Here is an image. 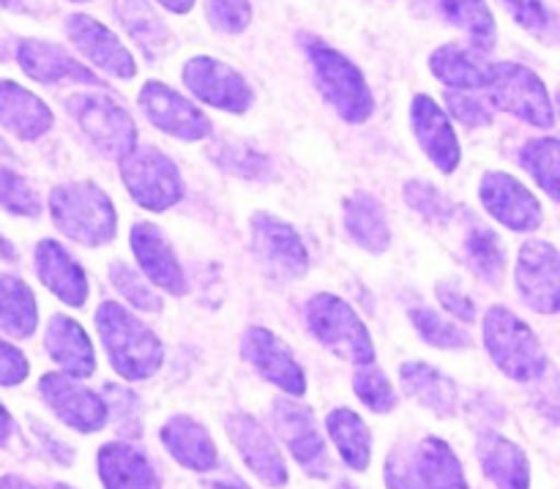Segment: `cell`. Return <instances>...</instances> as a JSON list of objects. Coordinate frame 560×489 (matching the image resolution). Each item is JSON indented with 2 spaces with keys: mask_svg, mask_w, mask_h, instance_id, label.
Instances as JSON below:
<instances>
[{
  "mask_svg": "<svg viewBox=\"0 0 560 489\" xmlns=\"http://www.w3.org/2000/svg\"><path fill=\"white\" fill-rule=\"evenodd\" d=\"M96 328L107 348L109 364L120 377L148 381L162 370L164 348L159 337L120 304L104 301L96 310Z\"/></svg>",
  "mask_w": 560,
  "mask_h": 489,
  "instance_id": "6da1fadb",
  "label": "cell"
},
{
  "mask_svg": "<svg viewBox=\"0 0 560 489\" xmlns=\"http://www.w3.org/2000/svg\"><path fill=\"white\" fill-rule=\"evenodd\" d=\"M388 489H468L463 465L441 438L419 443H399L386 459Z\"/></svg>",
  "mask_w": 560,
  "mask_h": 489,
  "instance_id": "7a4b0ae2",
  "label": "cell"
},
{
  "mask_svg": "<svg viewBox=\"0 0 560 489\" xmlns=\"http://www.w3.org/2000/svg\"><path fill=\"white\" fill-rule=\"evenodd\" d=\"M49 213L60 233L85 246L109 244L118 230V213L109 197L96 184H85V181L52 189Z\"/></svg>",
  "mask_w": 560,
  "mask_h": 489,
  "instance_id": "3957f363",
  "label": "cell"
},
{
  "mask_svg": "<svg viewBox=\"0 0 560 489\" xmlns=\"http://www.w3.org/2000/svg\"><path fill=\"white\" fill-rule=\"evenodd\" d=\"M306 58L315 74V85L320 88L323 98L337 109L339 118L348 124H364L372 118L375 98L359 66L317 38H306Z\"/></svg>",
  "mask_w": 560,
  "mask_h": 489,
  "instance_id": "277c9868",
  "label": "cell"
},
{
  "mask_svg": "<svg viewBox=\"0 0 560 489\" xmlns=\"http://www.w3.org/2000/svg\"><path fill=\"white\" fill-rule=\"evenodd\" d=\"M485 345L492 361L512 381H539L547 370V356L528 323L520 321L506 306H492L485 317Z\"/></svg>",
  "mask_w": 560,
  "mask_h": 489,
  "instance_id": "5b68a950",
  "label": "cell"
},
{
  "mask_svg": "<svg viewBox=\"0 0 560 489\" xmlns=\"http://www.w3.org/2000/svg\"><path fill=\"white\" fill-rule=\"evenodd\" d=\"M306 323L317 342L326 345L339 359H348L359 366L375 361V345H372L364 321L339 295H312L306 304Z\"/></svg>",
  "mask_w": 560,
  "mask_h": 489,
  "instance_id": "8992f818",
  "label": "cell"
},
{
  "mask_svg": "<svg viewBox=\"0 0 560 489\" xmlns=\"http://www.w3.org/2000/svg\"><path fill=\"white\" fill-rule=\"evenodd\" d=\"M66 109L104 156L124 159L137 145L135 120L109 93H74Z\"/></svg>",
  "mask_w": 560,
  "mask_h": 489,
  "instance_id": "52a82bcc",
  "label": "cell"
},
{
  "mask_svg": "<svg viewBox=\"0 0 560 489\" xmlns=\"http://www.w3.org/2000/svg\"><path fill=\"white\" fill-rule=\"evenodd\" d=\"M487 91L498 109L517 115L525 124L539 126V129H552L556 124V109H552L547 85L528 66L509 63V60L490 66Z\"/></svg>",
  "mask_w": 560,
  "mask_h": 489,
  "instance_id": "ba28073f",
  "label": "cell"
},
{
  "mask_svg": "<svg viewBox=\"0 0 560 489\" xmlns=\"http://www.w3.org/2000/svg\"><path fill=\"white\" fill-rule=\"evenodd\" d=\"M120 178L137 206L148 211H167L184 197V181L178 167L162 151L135 145L120 159Z\"/></svg>",
  "mask_w": 560,
  "mask_h": 489,
  "instance_id": "9c48e42d",
  "label": "cell"
},
{
  "mask_svg": "<svg viewBox=\"0 0 560 489\" xmlns=\"http://www.w3.org/2000/svg\"><path fill=\"white\" fill-rule=\"evenodd\" d=\"M184 85L189 88L191 96L211 104V107L224 109V113L244 115L255 102V91L233 66L217 58H206V55L186 60Z\"/></svg>",
  "mask_w": 560,
  "mask_h": 489,
  "instance_id": "30bf717a",
  "label": "cell"
},
{
  "mask_svg": "<svg viewBox=\"0 0 560 489\" xmlns=\"http://www.w3.org/2000/svg\"><path fill=\"white\" fill-rule=\"evenodd\" d=\"M140 107L156 129L175 140L195 142L211 135V120L206 113L164 82H145L140 88Z\"/></svg>",
  "mask_w": 560,
  "mask_h": 489,
  "instance_id": "8fae6325",
  "label": "cell"
},
{
  "mask_svg": "<svg viewBox=\"0 0 560 489\" xmlns=\"http://www.w3.org/2000/svg\"><path fill=\"white\" fill-rule=\"evenodd\" d=\"M517 290L525 304L545 315H556L560 306V257L547 241H528L517 257Z\"/></svg>",
  "mask_w": 560,
  "mask_h": 489,
  "instance_id": "7c38bea8",
  "label": "cell"
},
{
  "mask_svg": "<svg viewBox=\"0 0 560 489\" xmlns=\"http://www.w3.org/2000/svg\"><path fill=\"white\" fill-rule=\"evenodd\" d=\"M252 244L262 266L279 279H295L310 266L304 241L293 228L273 213H257L252 219Z\"/></svg>",
  "mask_w": 560,
  "mask_h": 489,
  "instance_id": "4fadbf2b",
  "label": "cell"
},
{
  "mask_svg": "<svg viewBox=\"0 0 560 489\" xmlns=\"http://www.w3.org/2000/svg\"><path fill=\"white\" fill-rule=\"evenodd\" d=\"M66 36L104 74L120 77V80H131L137 74V63L129 49L124 47V42L93 16H66Z\"/></svg>",
  "mask_w": 560,
  "mask_h": 489,
  "instance_id": "5bb4252c",
  "label": "cell"
},
{
  "mask_svg": "<svg viewBox=\"0 0 560 489\" xmlns=\"http://www.w3.org/2000/svg\"><path fill=\"white\" fill-rule=\"evenodd\" d=\"M44 403L63 424L77 432H98L107 424V405L91 388L66 375H44L38 383Z\"/></svg>",
  "mask_w": 560,
  "mask_h": 489,
  "instance_id": "9a60e30c",
  "label": "cell"
},
{
  "mask_svg": "<svg viewBox=\"0 0 560 489\" xmlns=\"http://www.w3.org/2000/svg\"><path fill=\"white\" fill-rule=\"evenodd\" d=\"M241 348H244L246 361H249L268 383H273V386H279L282 392H288L290 397H304V370H301L299 361L293 359V350H290L277 334H271L268 328H249V331L244 334Z\"/></svg>",
  "mask_w": 560,
  "mask_h": 489,
  "instance_id": "2e32d148",
  "label": "cell"
},
{
  "mask_svg": "<svg viewBox=\"0 0 560 489\" xmlns=\"http://www.w3.org/2000/svg\"><path fill=\"white\" fill-rule=\"evenodd\" d=\"M273 419H277L279 438H282V443H288L290 454L299 459L301 468L312 476H326V443H323L320 432H317L312 410L306 405L295 403V399H277Z\"/></svg>",
  "mask_w": 560,
  "mask_h": 489,
  "instance_id": "e0dca14e",
  "label": "cell"
},
{
  "mask_svg": "<svg viewBox=\"0 0 560 489\" xmlns=\"http://www.w3.org/2000/svg\"><path fill=\"white\" fill-rule=\"evenodd\" d=\"M228 435L233 438L235 449L244 457L246 468L268 487L288 485V465H284L282 452L273 443V438L262 430L260 421H255L246 414H235L224 421Z\"/></svg>",
  "mask_w": 560,
  "mask_h": 489,
  "instance_id": "ac0fdd59",
  "label": "cell"
},
{
  "mask_svg": "<svg viewBox=\"0 0 560 489\" xmlns=\"http://www.w3.org/2000/svg\"><path fill=\"white\" fill-rule=\"evenodd\" d=\"M479 197L487 211L509 230L528 233L541 224L539 200L509 173H487L479 186Z\"/></svg>",
  "mask_w": 560,
  "mask_h": 489,
  "instance_id": "d6986e66",
  "label": "cell"
},
{
  "mask_svg": "<svg viewBox=\"0 0 560 489\" xmlns=\"http://www.w3.org/2000/svg\"><path fill=\"white\" fill-rule=\"evenodd\" d=\"M410 126H413L416 140L424 148L427 156L432 159V164L441 173H454L459 164V142L452 129V118L438 107L435 98H430L427 93H419L413 98V104H410Z\"/></svg>",
  "mask_w": 560,
  "mask_h": 489,
  "instance_id": "ffe728a7",
  "label": "cell"
},
{
  "mask_svg": "<svg viewBox=\"0 0 560 489\" xmlns=\"http://www.w3.org/2000/svg\"><path fill=\"white\" fill-rule=\"evenodd\" d=\"M16 60H20L22 71L42 85H63V82L98 85L102 82L66 49H60L58 44L42 42V38H22L16 44Z\"/></svg>",
  "mask_w": 560,
  "mask_h": 489,
  "instance_id": "44dd1931",
  "label": "cell"
},
{
  "mask_svg": "<svg viewBox=\"0 0 560 489\" xmlns=\"http://www.w3.org/2000/svg\"><path fill=\"white\" fill-rule=\"evenodd\" d=\"M131 249H135L137 263H140L142 273L159 284L162 290L173 295H184L186 279L178 266V257L170 249L167 238L156 224L140 222L131 228Z\"/></svg>",
  "mask_w": 560,
  "mask_h": 489,
  "instance_id": "7402d4cb",
  "label": "cell"
},
{
  "mask_svg": "<svg viewBox=\"0 0 560 489\" xmlns=\"http://www.w3.org/2000/svg\"><path fill=\"white\" fill-rule=\"evenodd\" d=\"M36 273L49 293L58 295L63 304L82 306L88 301V277L80 263L58 244V241H42L36 246Z\"/></svg>",
  "mask_w": 560,
  "mask_h": 489,
  "instance_id": "603a6c76",
  "label": "cell"
},
{
  "mask_svg": "<svg viewBox=\"0 0 560 489\" xmlns=\"http://www.w3.org/2000/svg\"><path fill=\"white\" fill-rule=\"evenodd\" d=\"M52 109L11 80H0V126L20 140H38L52 129Z\"/></svg>",
  "mask_w": 560,
  "mask_h": 489,
  "instance_id": "cb8c5ba5",
  "label": "cell"
},
{
  "mask_svg": "<svg viewBox=\"0 0 560 489\" xmlns=\"http://www.w3.org/2000/svg\"><path fill=\"white\" fill-rule=\"evenodd\" d=\"M98 476L107 489H162L145 452L131 443H107L98 452Z\"/></svg>",
  "mask_w": 560,
  "mask_h": 489,
  "instance_id": "d4e9b609",
  "label": "cell"
},
{
  "mask_svg": "<svg viewBox=\"0 0 560 489\" xmlns=\"http://www.w3.org/2000/svg\"><path fill=\"white\" fill-rule=\"evenodd\" d=\"M476 454H479L481 470H485L487 479H490L498 489L530 487L528 457H525L523 449H520L517 443L509 441V438L498 435V432H481Z\"/></svg>",
  "mask_w": 560,
  "mask_h": 489,
  "instance_id": "484cf974",
  "label": "cell"
},
{
  "mask_svg": "<svg viewBox=\"0 0 560 489\" xmlns=\"http://www.w3.org/2000/svg\"><path fill=\"white\" fill-rule=\"evenodd\" d=\"M430 69L443 85L459 88V91H479L490 82V63L487 53L479 47H463V44H443L430 55Z\"/></svg>",
  "mask_w": 560,
  "mask_h": 489,
  "instance_id": "4316f807",
  "label": "cell"
},
{
  "mask_svg": "<svg viewBox=\"0 0 560 489\" xmlns=\"http://www.w3.org/2000/svg\"><path fill=\"white\" fill-rule=\"evenodd\" d=\"M44 345H47L49 359L63 366L71 377H91L96 370V353H93L91 339L71 317L55 315L47 326Z\"/></svg>",
  "mask_w": 560,
  "mask_h": 489,
  "instance_id": "83f0119b",
  "label": "cell"
},
{
  "mask_svg": "<svg viewBox=\"0 0 560 489\" xmlns=\"http://www.w3.org/2000/svg\"><path fill=\"white\" fill-rule=\"evenodd\" d=\"M162 443L173 454L175 463H180L184 468L197 470V474H206V470L217 468V446H213L206 427L197 424L195 419H186V416L170 419L162 427Z\"/></svg>",
  "mask_w": 560,
  "mask_h": 489,
  "instance_id": "f1b7e54d",
  "label": "cell"
},
{
  "mask_svg": "<svg viewBox=\"0 0 560 489\" xmlns=\"http://www.w3.org/2000/svg\"><path fill=\"white\" fill-rule=\"evenodd\" d=\"M109 5H113L115 20L126 27V33L135 38V44L145 53L148 60H156L164 53H170L173 36L148 0H109Z\"/></svg>",
  "mask_w": 560,
  "mask_h": 489,
  "instance_id": "f546056e",
  "label": "cell"
},
{
  "mask_svg": "<svg viewBox=\"0 0 560 489\" xmlns=\"http://www.w3.org/2000/svg\"><path fill=\"white\" fill-rule=\"evenodd\" d=\"M402 375L405 392L413 399H419L424 408L435 410L441 416H452L457 408V386L448 375H443L435 366L424 364V361H408L399 366Z\"/></svg>",
  "mask_w": 560,
  "mask_h": 489,
  "instance_id": "4dcf8cb0",
  "label": "cell"
},
{
  "mask_svg": "<svg viewBox=\"0 0 560 489\" xmlns=\"http://www.w3.org/2000/svg\"><path fill=\"white\" fill-rule=\"evenodd\" d=\"M345 228L366 252H386L392 244V230H388L383 206L366 191H359L345 202Z\"/></svg>",
  "mask_w": 560,
  "mask_h": 489,
  "instance_id": "1f68e13d",
  "label": "cell"
},
{
  "mask_svg": "<svg viewBox=\"0 0 560 489\" xmlns=\"http://www.w3.org/2000/svg\"><path fill=\"white\" fill-rule=\"evenodd\" d=\"M38 306L31 288L22 279L0 273V331L27 339L36 331Z\"/></svg>",
  "mask_w": 560,
  "mask_h": 489,
  "instance_id": "d6a6232c",
  "label": "cell"
},
{
  "mask_svg": "<svg viewBox=\"0 0 560 489\" xmlns=\"http://www.w3.org/2000/svg\"><path fill=\"white\" fill-rule=\"evenodd\" d=\"M328 435L331 441L337 443L339 454H342L345 463L350 465L353 470H366L370 468V457H372V435L366 430L364 421L348 408L331 410L326 419Z\"/></svg>",
  "mask_w": 560,
  "mask_h": 489,
  "instance_id": "836d02e7",
  "label": "cell"
},
{
  "mask_svg": "<svg viewBox=\"0 0 560 489\" xmlns=\"http://www.w3.org/2000/svg\"><path fill=\"white\" fill-rule=\"evenodd\" d=\"M463 252L468 266L474 268L485 282L490 284L501 282L503 268H506V252H503V244L495 235V230H490L485 222L474 219L468 233H465Z\"/></svg>",
  "mask_w": 560,
  "mask_h": 489,
  "instance_id": "e575fe53",
  "label": "cell"
},
{
  "mask_svg": "<svg viewBox=\"0 0 560 489\" xmlns=\"http://www.w3.org/2000/svg\"><path fill=\"white\" fill-rule=\"evenodd\" d=\"M441 11L448 22L463 27L479 49H490L495 44V16L487 0H441Z\"/></svg>",
  "mask_w": 560,
  "mask_h": 489,
  "instance_id": "d590c367",
  "label": "cell"
},
{
  "mask_svg": "<svg viewBox=\"0 0 560 489\" xmlns=\"http://www.w3.org/2000/svg\"><path fill=\"white\" fill-rule=\"evenodd\" d=\"M558 156L560 145L556 137H536V140L525 142L520 151V162L523 167L534 175L536 184L550 195V200L560 197V175H558Z\"/></svg>",
  "mask_w": 560,
  "mask_h": 489,
  "instance_id": "8d00e7d4",
  "label": "cell"
},
{
  "mask_svg": "<svg viewBox=\"0 0 560 489\" xmlns=\"http://www.w3.org/2000/svg\"><path fill=\"white\" fill-rule=\"evenodd\" d=\"M410 321H413L416 331L421 334V339L435 348L443 350H457V348H468L470 337L463 331V328L454 326L452 321H446L443 315L432 310H413L410 312Z\"/></svg>",
  "mask_w": 560,
  "mask_h": 489,
  "instance_id": "74e56055",
  "label": "cell"
},
{
  "mask_svg": "<svg viewBox=\"0 0 560 489\" xmlns=\"http://www.w3.org/2000/svg\"><path fill=\"white\" fill-rule=\"evenodd\" d=\"M353 388L359 394L361 403L366 405L375 414H388V410L397 408V394H394V386L388 383V377L383 375L375 366L364 364L353 377Z\"/></svg>",
  "mask_w": 560,
  "mask_h": 489,
  "instance_id": "f35d334b",
  "label": "cell"
},
{
  "mask_svg": "<svg viewBox=\"0 0 560 489\" xmlns=\"http://www.w3.org/2000/svg\"><path fill=\"white\" fill-rule=\"evenodd\" d=\"M109 282H113L115 290L140 312H162V299H159V295L148 288L145 279H142L135 268L126 266V263H113V266H109Z\"/></svg>",
  "mask_w": 560,
  "mask_h": 489,
  "instance_id": "ab89813d",
  "label": "cell"
},
{
  "mask_svg": "<svg viewBox=\"0 0 560 489\" xmlns=\"http://www.w3.org/2000/svg\"><path fill=\"white\" fill-rule=\"evenodd\" d=\"M0 206L5 208L14 217H38L42 206H38V197L31 186L25 184L22 175H16L14 170L0 167Z\"/></svg>",
  "mask_w": 560,
  "mask_h": 489,
  "instance_id": "60d3db41",
  "label": "cell"
},
{
  "mask_svg": "<svg viewBox=\"0 0 560 489\" xmlns=\"http://www.w3.org/2000/svg\"><path fill=\"white\" fill-rule=\"evenodd\" d=\"M206 16L219 33H244L252 22L249 0H206Z\"/></svg>",
  "mask_w": 560,
  "mask_h": 489,
  "instance_id": "b9f144b4",
  "label": "cell"
},
{
  "mask_svg": "<svg viewBox=\"0 0 560 489\" xmlns=\"http://www.w3.org/2000/svg\"><path fill=\"white\" fill-rule=\"evenodd\" d=\"M405 197H408L410 208L419 211L424 219H430V222H446L452 217V202L435 186L424 184V181H410L405 186Z\"/></svg>",
  "mask_w": 560,
  "mask_h": 489,
  "instance_id": "7bdbcfd3",
  "label": "cell"
},
{
  "mask_svg": "<svg viewBox=\"0 0 560 489\" xmlns=\"http://www.w3.org/2000/svg\"><path fill=\"white\" fill-rule=\"evenodd\" d=\"M104 394H107L104 405H107V410L113 408L118 430L129 438L140 435V399H137V394H131L124 386H107Z\"/></svg>",
  "mask_w": 560,
  "mask_h": 489,
  "instance_id": "ee69618b",
  "label": "cell"
},
{
  "mask_svg": "<svg viewBox=\"0 0 560 489\" xmlns=\"http://www.w3.org/2000/svg\"><path fill=\"white\" fill-rule=\"evenodd\" d=\"M503 5L512 14V20L534 36H547L556 25L545 0H503Z\"/></svg>",
  "mask_w": 560,
  "mask_h": 489,
  "instance_id": "f6af8a7d",
  "label": "cell"
},
{
  "mask_svg": "<svg viewBox=\"0 0 560 489\" xmlns=\"http://www.w3.org/2000/svg\"><path fill=\"white\" fill-rule=\"evenodd\" d=\"M438 301H441L454 317H459V321L470 323L476 317V304L465 295V290L459 288V282H454V279L438 282Z\"/></svg>",
  "mask_w": 560,
  "mask_h": 489,
  "instance_id": "bcb514c9",
  "label": "cell"
},
{
  "mask_svg": "<svg viewBox=\"0 0 560 489\" xmlns=\"http://www.w3.org/2000/svg\"><path fill=\"white\" fill-rule=\"evenodd\" d=\"M448 109H452L454 118L459 124H465L468 129H476V126H487L490 124V113L476 102L474 96H463V93H446Z\"/></svg>",
  "mask_w": 560,
  "mask_h": 489,
  "instance_id": "7dc6e473",
  "label": "cell"
},
{
  "mask_svg": "<svg viewBox=\"0 0 560 489\" xmlns=\"http://www.w3.org/2000/svg\"><path fill=\"white\" fill-rule=\"evenodd\" d=\"M27 377V359L14 345L0 339V386H20Z\"/></svg>",
  "mask_w": 560,
  "mask_h": 489,
  "instance_id": "c3c4849f",
  "label": "cell"
},
{
  "mask_svg": "<svg viewBox=\"0 0 560 489\" xmlns=\"http://www.w3.org/2000/svg\"><path fill=\"white\" fill-rule=\"evenodd\" d=\"M11 430H14V421H11L9 410H5L3 405H0V446H3V443L9 441Z\"/></svg>",
  "mask_w": 560,
  "mask_h": 489,
  "instance_id": "681fc988",
  "label": "cell"
},
{
  "mask_svg": "<svg viewBox=\"0 0 560 489\" xmlns=\"http://www.w3.org/2000/svg\"><path fill=\"white\" fill-rule=\"evenodd\" d=\"M159 3L167 11H173V14H186V11H191L195 0H159Z\"/></svg>",
  "mask_w": 560,
  "mask_h": 489,
  "instance_id": "f907efd6",
  "label": "cell"
},
{
  "mask_svg": "<svg viewBox=\"0 0 560 489\" xmlns=\"http://www.w3.org/2000/svg\"><path fill=\"white\" fill-rule=\"evenodd\" d=\"M0 489H36V487L27 485V481L20 479V476H3V479H0Z\"/></svg>",
  "mask_w": 560,
  "mask_h": 489,
  "instance_id": "816d5d0a",
  "label": "cell"
},
{
  "mask_svg": "<svg viewBox=\"0 0 560 489\" xmlns=\"http://www.w3.org/2000/svg\"><path fill=\"white\" fill-rule=\"evenodd\" d=\"M211 489H249L241 479H219L213 481Z\"/></svg>",
  "mask_w": 560,
  "mask_h": 489,
  "instance_id": "f5cc1de1",
  "label": "cell"
},
{
  "mask_svg": "<svg viewBox=\"0 0 560 489\" xmlns=\"http://www.w3.org/2000/svg\"><path fill=\"white\" fill-rule=\"evenodd\" d=\"M0 9H9V11H25V0H0Z\"/></svg>",
  "mask_w": 560,
  "mask_h": 489,
  "instance_id": "db71d44e",
  "label": "cell"
},
{
  "mask_svg": "<svg viewBox=\"0 0 560 489\" xmlns=\"http://www.w3.org/2000/svg\"><path fill=\"white\" fill-rule=\"evenodd\" d=\"M0 255L9 257V260H16V249H11L9 241H3V238H0Z\"/></svg>",
  "mask_w": 560,
  "mask_h": 489,
  "instance_id": "11a10c76",
  "label": "cell"
},
{
  "mask_svg": "<svg viewBox=\"0 0 560 489\" xmlns=\"http://www.w3.org/2000/svg\"><path fill=\"white\" fill-rule=\"evenodd\" d=\"M11 55L9 49V42H5V36H0V60H5Z\"/></svg>",
  "mask_w": 560,
  "mask_h": 489,
  "instance_id": "9f6ffc18",
  "label": "cell"
},
{
  "mask_svg": "<svg viewBox=\"0 0 560 489\" xmlns=\"http://www.w3.org/2000/svg\"><path fill=\"white\" fill-rule=\"evenodd\" d=\"M49 489H71V487H66V485H55V487H49Z\"/></svg>",
  "mask_w": 560,
  "mask_h": 489,
  "instance_id": "6f0895ef",
  "label": "cell"
},
{
  "mask_svg": "<svg viewBox=\"0 0 560 489\" xmlns=\"http://www.w3.org/2000/svg\"><path fill=\"white\" fill-rule=\"evenodd\" d=\"M74 3H82V0H74Z\"/></svg>",
  "mask_w": 560,
  "mask_h": 489,
  "instance_id": "680465c9",
  "label": "cell"
}]
</instances>
